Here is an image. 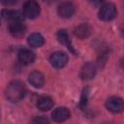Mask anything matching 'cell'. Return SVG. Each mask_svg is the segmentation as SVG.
Instances as JSON below:
<instances>
[{"instance_id": "44dd1931", "label": "cell", "mask_w": 124, "mask_h": 124, "mask_svg": "<svg viewBox=\"0 0 124 124\" xmlns=\"http://www.w3.org/2000/svg\"><path fill=\"white\" fill-rule=\"evenodd\" d=\"M123 31H124V29H123Z\"/></svg>"}, {"instance_id": "ac0fdd59", "label": "cell", "mask_w": 124, "mask_h": 124, "mask_svg": "<svg viewBox=\"0 0 124 124\" xmlns=\"http://www.w3.org/2000/svg\"><path fill=\"white\" fill-rule=\"evenodd\" d=\"M17 0H1V3L5 6H12L16 3Z\"/></svg>"}, {"instance_id": "ffe728a7", "label": "cell", "mask_w": 124, "mask_h": 124, "mask_svg": "<svg viewBox=\"0 0 124 124\" xmlns=\"http://www.w3.org/2000/svg\"><path fill=\"white\" fill-rule=\"evenodd\" d=\"M98 2H102V1H104V0H97Z\"/></svg>"}, {"instance_id": "6da1fadb", "label": "cell", "mask_w": 124, "mask_h": 124, "mask_svg": "<svg viewBox=\"0 0 124 124\" xmlns=\"http://www.w3.org/2000/svg\"><path fill=\"white\" fill-rule=\"evenodd\" d=\"M25 92H26L25 85L23 82H21L19 80L11 81L5 90L7 99L13 103L20 101L25 96Z\"/></svg>"}, {"instance_id": "ba28073f", "label": "cell", "mask_w": 124, "mask_h": 124, "mask_svg": "<svg viewBox=\"0 0 124 124\" xmlns=\"http://www.w3.org/2000/svg\"><path fill=\"white\" fill-rule=\"evenodd\" d=\"M9 31L14 37L20 38L25 34L26 27L21 22L20 19L19 20H15V21H11V23L9 24Z\"/></svg>"}, {"instance_id": "277c9868", "label": "cell", "mask_w": 124, "mask_h": 124, "mask_svg": "<svg viewBox=\"0 0 124 124\" xmlns=\"http://www.w3.org/2000/svg\"><path fill=\"white\" fill-rule=\"evenodd\" d=\"M106 108L113 113L121 112L124 110V101L116 96L110 97L106 102Z\"/></svg>"}, {"instance_id": "d6986e66", "label": "cell", "mask_w": 124, "mask_h": 124, "mask_svg": "<svg viewBox=\"0 0 124 124\" xmlns=\"http://www.w3.org/2000/svg\"><path fill=\"white\" fill-rule=\"evenodd\" d=\"M34 122H36V123H47V122H48V120H47L46 118L41 117V118H37V119H35V120H34Z\"/></svg>"}, {"instance_id": "3957f363", "label": "cell", "mask_w": 124, "mask_h": 124, "mask_svg": "<svg viewBox=\"0 0 124 124\" xmlns=\"http://www.w3.org/2000/svg\"><path fill=\"white\" fill-rule=\"evenodd\" d=\"M116 7L111 3H107L101 7L99 11V18L104 21H109L116 16Z\"/></svg>"}, {"instance_id": "5b68a950", "label": "cell", "mask_w": 124, "mask_h": 124, "mask_svg": "<svg viewBox=\"0 0 124 124\" xmlns=\"http://www.w3.org/2000/svg\"><path fill=\"white\" fill-rule=\"evenodd\" d=\"M49 62L52 67L56 69L63 68L68 62V56L63 51H55L49 57Z\"/></svg>"}, {"instance_id": "7c38bea8", "label": "cell", "mask_w": 124, "mask_h": 124, "mask_svg": "<svg viewBox=\"0 0 124 124\" xmlns=\"http://www.w3.org/2000/svg\"><path fill=\"white\" fill-rule=\"evenodd\" d=\"M56 37H57V40L59 41L60 44L65 45L73 53L76 54V51H75V49H74V47H73V46H72L70 37H69V35H68V33H67L66 30H64V29L59 30V31L57 32V34H56Z\"/></svg>"}, {"instance_id": "8992f818", "label": "cell", "mask_w": 124, "mask_h": 124, "mask_svg": "<svg viewBox=\"0 0 124 124\" xmlns=\"http://www.w3.org/2000/svg\"><path fill=\"white\" fill-rule=\"evenodd\" d=\"M96 72H97V68H96V65L93 63V62H87L85 63L81 69H80V78L84 80H89V79H92L95 75H96Z\"/></svg>"}, {"instance_id": "4fadbf2b", "label": "cell", "mask_w": 124, "mask_h": 124, "mask_svg": "<svg viewBox=\"0 0 124 124\" xmlns=\"http://www.w3.org/2000/svg\"><path fill=\"white\" fill-rule=\"evenodd\" d=\"M91 27L86 24V23H82V24H79L78 25L75 30H74V33L75 35L79 38V39H85V38H88L91 34Z\"/></svg>"}, {"instance_id": "e0dca14e", "label": "cell", "mask_w": 124, "mask_h": 124, "mask_svg": "<svg viewBox=\"0 0 124 124\" xmlns=\"http://www.w3.org/2000/svg\"><path fill=\"white\" fill-rule=\"evenodd\" d=\"M87 100H88V89H84L82 94H81V98H80V106L82 108H84L87 104Z\"/></svg>"}, {"instance_id": "30bf717a", "label": "cell", "mask_w": 124, "mask_h": 124, "mask_svg": "<svg viewBox=\"0 0 124 124\" xmlns=\"http://www.w3.org/2000/svg\"><path fill=\"white\" fill-rule=\"evenodd\" d=\"M17 57H18V60L21 64L23 65H29V64H32L35 60V54L29 50V49H21L18 51V54H17Z\"/></svg>"}, {"instance_id": "52a82bcc", "label": "cell", "mask_w": 124, "mask_h": 124, "mask_svg": "<svg viewBox=\"0 0 124 124\" xmlns=\"http://www.w3.org/2000/svg\"><path fill=\"white\" fill-rule=\"evenodd\" d=\"M75 5L72 3V2H63L61 3L59 6H58V9H57V12H58V15L63 17V18H69L71 17L74 14H75Z\"/></svg>"}, {"instance_id": "8fae6325", "label": "cell", "mask_w": 124, "mask_h": 124, "mask_svg": "<svg viewBox=\"0 0 124 124\" xmlns=\"http://www.w3.org/2000/svg\"><path fill=\"white\" fill-rule=\"evenodd\" d=\"M52 119L56 122H62L69 118L70 111L65 107H59L52 111Z\"/></svg>"}, {"instance_id": "5bb4252c", "label": "cell", "mask_w": 124, "mask_h": 124, "mask_svg": "<svg viewBox=\"0 0 124 124\" xmlns=\"http://www.w3.org/2000/svg\"><path fill=\"white\" fill-rule=\"evenodd\" d=\"M53 106V101L50 97H47V96H43L41 98L38 99V102H37V107L40 110L42 111H46V110H49Z\"/></svg>"}, {"instance_id": "2e32d148", "label": "cell", "mask_w": 124, "mask_h": 124, "mask_svg": "<svg viewBox=\"0 0 124 124\" xmlns=\"http://www.w3.org/2000/svg\"><path fill=\"white\" fill-rule=\"evenodd\" d=\"M2 17L6 20L15 21L20 19V14L15 10H3L2 11Z\"/></svg>"}, {"instance_id": "9c48e42d", "label": "cell", "mask_w": 124, "mask_h": 124, "mask_svg": "<svg viewBox=\"0 0 124 124\" xmlns=\"http://www.w3.org/2000/svg\"><path fill=\"white\" fill-rule=\"evenodd\" d=\"M28 80L35 88H41L45 83V77L39 71H33L28 76Z\"/></svg>"}, {"instance_id": "7a4b0ae2", "label": "cell", "mask_w": 124, "mask_h": 124, "mask_svg": "<svg viewBox=\"0 0 124 124\" xmlns=\"http://www.w3.org/2000/svg\"><path fill=\"white\" fill-rule=\"evenodd\" d=\"M23 16L26 18L33 19L36 18L40 14V6L35 0H27L22 7Z\"/></svg>"}, {"instance_id": "9a60e30c", "label": "cell", "mask_w": 124, "mask_h": 124, "mask_svg": "<svg viewBox=\"0 0 124 124\" xmlns=\"http://www.w3.org/2000/svg\"><path fill=\"white\" fill-rule=\"evenodd\" d=\"M28 45L32 47H40L44 45L45 40L44 37L39 33H33L28 37Z\"/></svg>"}]
</instances>
